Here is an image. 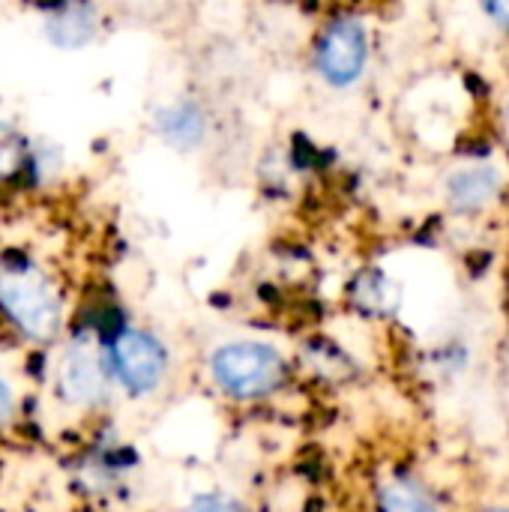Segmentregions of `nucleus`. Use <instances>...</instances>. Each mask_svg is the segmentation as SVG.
<instances>
[{
	"label": "nucleus",
	"instance_id": "6",
	"mask_svg": "<svg viewBox=\"0 0 509 512\" xmlns=\"http://www.w3.org/2000/svg\"><path fill=\"white\" fill-rule=\"evenodd\" d=\"M99 30V15L90 0H66L45 24L48 39L57 48H84Z\"/></svg>",
	"mask_w": 509,
	"mask_h": 512
},
{
	"label": "nucleus",
	"instance_id": "12",
	"mask_svg": "<svg viewBox=\"0 0 509 512\" xmlns=\"http://www.w3.org/2000/svg\"><path fill=\"white\" fill-rule=\"evenodd\" d=\"M189 512H240V507L225 498V495H216V492H204V495H195Z\"/></svg>",
	"mask_w": 509,
	"mask_h": 512
},
{
	"label": "nucleus",
	"instance_id": "11",
	"mask_svg": "<svg viewBox=\"0 0 509 512\" xmlns=\"http://www.w3.org/2000/svg\"><path fill=\"white\" fill-rule=\"evenodd\" d=\"M354 297L363 309L369 312H387L393 297H390V282L381 273H366L354 285Z\"/></svg>",
	"mask_w": 509,
	"mask_h": 512
},
{
	"label": "nucleus",
	"instance_id": "2",
	"mask_svg": "<svg viewBox=\"0 0 509 512\" xmlns=\"http://www.w3.org/2000/svg\"><path fill=\"white\" fill-rule=\"evenodd\" d=\"M210 375L216 387L234 399H261L285 381V360L273 345L231 342L213 351Z\"/></svg>",
	"mask_w": 509,
	"mask_h": 512
},
{
	"label": "nucleus",
	"instance_id": "9",
	"mask_svg": "<svg viewBox=\"0 0 509 512\" xmlns=\"http://www.w3.org/2000/svg\"><path fill=\"white\" fill-rule=\"evenodd\" d=\"M30 162V141L12 123L0 120V180H12Z\"/></svg>",
	"mask_w": 509,
	"mask_h": 512
},
{
	"label": "nucleus",
	"instance_id": "5",
	"mask_svg": "<svg viewBox=\"0 0 509 512\" xmlns=\"http://www.w3.org/2000/svg\"><path fill=\"white\" fill-rule=\"evenodd\" d=\"M60 396L75 408H93L108 393V360L87 339H78L66 348L57 369Z\"/></svg>",
	"mask_w": 509,
	"mask_h": 512
},
{
	"label": "nucleus",
	"instance_id": "3",
	"mask_svg": "<svg viewBox=\"0 0 509 512\" xmlns=\"http://www.w3.org/2000/svg\"><path fill=\"white\" fill-rule=\"evenodd\" d=\"M108 366L132 396H147L162 384L168 354L156 336L144 330H123L108 345Z\"/></svg>",
	"mask_w": 509,
	"mask_h": 512
},
{
	"label": "nucleus",
	"instance_id": "8",
	"mask_svg": "<svg viewBox=\"0 0 509 512\" xmlns=\"http://www.w3.org/2000/svg\"><path fill=\"white\" fill-rule=\"evenodd\" d=\"M495 189H498V174L489 168H474L450 183V198L456 210H477L495 195Z\"/></svg>",
	"mask_w": 509,
	"mask_h": 512
},
{
	"label": "nucleus",
	"instance_id": "7",
	"mask_svg": "<svg viewBox=\"0 0 509 512\" xmlns=\"http://www.w3.org/2000/svg\"><path fill=\"white\" fill-rule=\"evenodd\" d=\"M156 129L162 132V138L174 147H195L204 141L207 135V120L201 114V108L183 102V105H171L165 111H159L156 117Z\"/></svg>",
	"mask_w": 509,
	"mask_h": 512
},
{
	"label": "nucleus",
	"instance_id": "13",
	"mask_svg": "<svg viewBox=\"0 0 509 512\" xmlns=\"http://www.w3.org/2000/svg\"><path fill=\"white\" fill-rule=\"evenodd\" d=\"M483 6H486V12H489L498 24L509 27V0H483Z\"/></svg>",
	"mask_w": 509,
	"mask_h": 512
},
{
	"label": "nucleus",
	"instance_id": "4",
	"mask_svg": "<svg viewBox=\"0 0 509 512\" xmlns=\"http://www.w3.org/2000/svg\"><path fill=\"white\" fill-rule=\"evenodd\" d=\"M369 57V39L360 21L354 18H339L333 21L324 36L318 39L315 48V63L318 72L333 84V87H348L360 78L363 66Z\"/></svg>",
	"mask_w": 509,
	"mask_h": 512
},
{
	"label": "nucleus",
	"instance_id": "1",
	"mask_svg": "<svg viewBox=\"0 0 509 512\" xmlns=\"http://www.w3.org/2000/svg\"><path fill=\"white\" fill-rule=\"evenodd\" d=\"M0 309L27 339L36 342L54 339L63 321L57 288L30 261L0 264Z\"/></svg>",
	"mask_w": 509,
	"mask_h": 512
},
{
	"label": "nucleus",
	"instance_id": "14",
	"mask_svg": "<svg viewBox=\"0 0 509 512\" xmlns=\"http://www.w3.org/2000/svg\"><path fill=\"white\" fill-rule=\"evenodd\" d=\"M12 411H15V402H12V393L9 387L0 381V429L12 420Z\"/></svg>",
	"mask_w": 509,
	"mask_h": 512
},
{
	"label": "nucleus",
	"instance_id": "10",
	"mask_svg": "<svg viewBox=\"0 0 509 512\" xmlns=\"http://www.w3.org/2000/svg\"><path fill=\"white\" fill-rule=\"evenodd\" d=\"M381 510L384 512H435V504L423 489H417L408 480H396L384 486L381 492Z\"/></svg>",
	"mask_w": 509,
	"mask_h": 512
}]
</instances>
